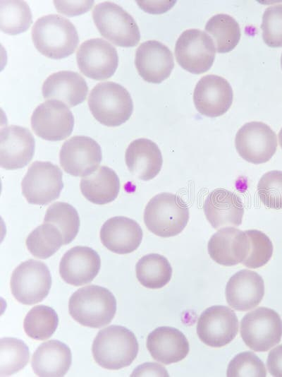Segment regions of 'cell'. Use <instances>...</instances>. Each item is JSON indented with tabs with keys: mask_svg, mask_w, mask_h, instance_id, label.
<instances>
[{
	"mask_svg": "<svg viewBox=\"0 0 282 377\" xmlns=\"http://www.w3.org/2000/svg\"><path fill=\"white\" fill-rule=\"evenodd\" d=\"M31 34L33 44L39 53L53 59L71 55L79 42L74 25L58 14L38 18L32 26Z\"/></svg>",
	"mask_w": 282,
	"mask_h": 377,
	"instance_id": "6da1fadb",
	"label": "cell"
},
{
	"mask_svg": "<svg viewBox=\"0 0 282 377\" xmlns=\"http://www.w3.org/2000/svg\"><path fill=\"white\" fill-rule=\"evenodd\" d=\"M138 349L134 333L121 325H110L99 330L92 346L95 362L110 370L130 366L136 358Z\"/></svg>",
	"mask_w": 282,
	"mask_h": 377,
	"instance_id": "7a4b0ae2",
	"label": "cell"
},
{
	"mask_svg": "<svg viewBox=\"0 0 282 377\" xmlns=\"http://www.w3.org/2000/svg\"><path fill=\"white\" fill-rule=\"evenodd\" d=\"M68 311L71 317L82 325L99 328L113 320L116 312V300L106 288L89 285L70 296Z\"/></svg>",
	"mask_w": 282,
	"mask_h": 377,
	"instance_id": "3957f363",
	"label": "cell"
},
{
	"mask_svg": "<svg viewBox=\"0 0 282 377\" xmlns=\"http://www.w3.org/2000/svg\"><path fill=\"white\" fill-rule=\"evenodd\" d=\"M87 102L94 119L110 127L125 123L133 111L130 92L121 85L111 81L97 84L90 91Z\"/></svg>",
	"mask_w": 282,
	"mask_h": 377,
	"instance_id": "277c9868",
	"label": "cell"
},
{
	"mask_svg": "<svg viewBox=\"0 0 282 377\" xmlns=\"http://www.w3.org/2000/svg\"><path fill=\"white\" fill-rule=\"evenodd\" d=\"M189 208L177 195L161 193L154 196L144 211V222L153 234L171 237L180 234L189 220Z\"/></svg>",
	"mask_w": 282,
	"mask_h": 377,
	"instance_id": "5b68a950",
	"label": "cell"
},
{
	"mask_svg": "<svg viewBox=\"0 0 282 377\" xmlns=\"http://www.w3.org/2000/svg\"><path fill=\"white\" fill-rule=\"evenodd\" d=\"M92 18L102 36L117 46L132 47L140 42V32L135 19L114 2L97 4Z\"/></svg>",
	"mask_w": 282,
	"mask_h": 377,
	"instance_id": "8992f818",
	"label": "cell"
},
{
	"mask_svg": "<svg viewBox=\"0 0 282 377\" xmlns=\"http://www.w3.org/2000/svg\"><path fill=\"white\" fill-rule=\"evenodd\" d=\"M240 335L245 345L253 351L266 352L281 341V318L274 310L259 307L242 318Z\"/></svg>",
	"mask_w": 282,
	"mask_h": 377,
	"instance_id": "52a82bcc",
	"label": "cell"
},
{
	"mask_svg": "<svg viewBox=\"0 0 282 377\" xmlns=\"http://www.w3.org/2000/svg\"><path fill=\"white\" fill-rule=\"evenodd\" d=\"M10 286L13 297L18 302L25 305L37 304L45 299L49 292L50 271L45 263L29 259L14 269Z\"/></svg>",
	"mask_w": 282,
	"mask_h": 377,
	"instance_id": "ba28073f",
	"label": "cell"
},
{
	"mask_svg": "<svg viewBox=\"0 0 282 377\" xmlns=\"http://www.w3.org/2000/svg\"><path fill=\"white\" fill-rule=\"evenodd\" d=\"M21 187L29 203L49 204L60 196L63 188V173L50 162H34L22 180Z\"/></svg>",
	"mask_w": 282,
	"mask_h": 377,
	"instance_id": "9c48e42d",
	"label": "cell"
},
{
	"mask_svg": "<svg viewBox=\"0 0 282 377\" xmlns=\"http://www.w3.org/2000/svg\"><path fill=\"white\" fill-rule=\"evenodd\" d=\"M174 52L177 62L183 69L200 74L212 67L216 49L212 39L205 32L188 29L178 38Z\"/></svg>",
	"mask_w": 282,
	"mask_h": 377,
	"instance_id": "30bf717a",
	"label": "cell"
},
{
	"mask_svg": "<svg viewBox=\"0 0 282 377\" xmlns=\"http://www.w3.org/2000/svg\"><path fill=\"white\" fill-rule=\"evenodd\" d=\"M30 122L32 129L37 136L47 140L58 141L71 134L74 116L63 102L47 100L34 109Z\"/></svg>",
	"mask_w": 282,
	"mask_h": 377,
	"instance_id": "8fae6325",
	"label": "cell"
},
{
	"mask_svg": "<svg viewBox=\"0 0 282 377\" xmlns=\"http://www.w3.org/2000/svg\"><path fill=\"white\" fill-rule=\"evenodd\" d=\"M235 145L243 159L253 164H262L269 161L276 152L277 138L267 124L251 121L238 131Z\"/></svg>",
	"mask_w": 282,
	"mask_h": 377,
	"instance_id": "7c38bea8",
	"label": "cell"
},
{
	"mask_svg": "<svg viewBox=\"0 0 282 377\" xmlns=\"http://www.w3.org/2000/svg\"><path fill=\"white\" fill-rule=\"evenodd\" d=\"M76 60L83 75L97 80L111 78L118 65L116 49L102 38L83 42L77 51Z\"/></svg>",
	"mask_w": 282,
	"mask_h": 377,
	"instance_id": "4fadbf2b",
	"label": "cell"
},
{
	"mask_svg": "<svg viewBox=\"0 0 282 377\" xmlns=\"http://www.w3.org/2000/svg\"><path fill=\"white\" fill-rule=\"evenodd\" d=\"M102 159V148L90 137L75 136L66 140L59 152L63 170L74 176L84 177L94 172Z\"/></svg>",
	"mask_w": 282,
	"mask_h": 377,
	"instance_id": "5bb4252c",
	"label": "cell"
},
{
	"mask_svg": "<svg viewBox=\"0 0 282 377\" xmlns=\"http://www.w3.org/2000/svg\"><path fill=\"white\" fill-rule=\"evenodd\" d=\"M238 332V319L235 312L226 306L207 308L198 318L197 333L200 340L212 347H221L230 343Z\"/></svg>",
	"mask_w": 282,
	"mask_h": 377,
	"instance_id": "9a60e30c",
	"label": "cell"
},
{
	"mask_svg": "<svg viewBox=\"0 0 282 377\" xmlns=\"http://www.w3.org/2000/svg\"><path fill=\"white\" fill-rule=\"evenodd\" d=\"M233 90L223 78L209 74L200 78L193 92V102L202 115L216 117L225 114L233 102Z\"/></svg>",
	"mask_w": 282,
	"mask_h": 377,
	"instance_id": "2e32d148",
	"label": "cell"
},
{
	"mask_svg": "<svg viewBox=\"0 0 282 377\" xmlns=\"http://www.w3.org/2000/svg\"><path fill=\"white\" fill-rule=\"evenodd\" d=\"M35 140L26 128L11 125L0 133V166L6 169L25 167L32 159Z\"/></svg>",
	"mask_w": 282,
	"mask_h": 377,
	"instance_id": "e0dca14e",
	"label": "cell"
},
{
	"mask_svg": "<svg viewBox=\"0 0 282 377\" xmlns=\"http://www.w3.org/2000/svg\"><path fill=\"white\" fill-rule=\"evenodd\" d=\"M135 64L144 80L160 83L171 75L174 60L172 52L165 44L157 40H147L137 47Z\"/></svg>",
	"mask_w": 282,
	"mask_h": 377,
	"instance_id": "ac0fdd59",
	"label": "cell"
},
{
	"mask_svg": "<svg viewBox=\"0 0 282 377\" xmlns=\"http://www.w3.org/2000/svg\"><path fill=\"white\" fill-rule=\"evenodd\" d=\"M101 267L96 251L88 246H75L67 251L59 263V274L66 283L80 286L92 282Z\"/></svg>",
	"mask_w": 282,
	"mask_h": 377,
	"instance_id": "d6986e66",
	"label": "cell"
},
{
	"mask_svg": "<svg viewBox=\"0 0 282 377\" xmlns=\"http://www.w3.org/2000/svg\"><path fill=\"white\" fill-rule=\"evenodd\" d=\"M208 253L217 263L232 266L246 258L250 249V241L245 232L233 227L218 230L208 242Z\"/></svg>",
	"mask_w": 282,
	"mask_h": 377,
	"instance_id": "ffe728a7",
	"label": "cell"
},
{
	"mask_svg": "<svg viewBox=\"0 0 282 377\" xmlns=\"http://www.w3.org/2000/svg\"><path fill=\"white\" fill-rule=\"evenodd\" d=\"M228 305L236 311H246L256 307L264 295V283L256 272L244 269L235 273L226 286Z\"/></svg>",
	"mask_w": 282,
	"mask_h": 377,
	"instance_id": "44dd1931",
	"label": "cell"
},
{
	"mask_svg": "<svg viewBox=\"0 0 282 377\" xmlns=\"http://www.w3.org/2000/svg\"><path fill=\"white\" fill-rule=\"evenodd\" d=\"M142 236L139 224L123 216L109 218L100 229L102 244L118 254H126L135 251L141 244Z\"/></svg>",
	"mask_w": 282,
	"mask_h": 377,
	"instance_id": "7402d4cb",
	"label": "cell"
},
{
	"mask_svg": "<svg viewBox=\"0 0 282 377\" xmlns=\"http://www.w3.org/2000/svg\"><path fill=\"white\" fill-rule=\"evenodd\" d=\"M205 216L214 229L241 225L244 214L243 202L238 196L225 188L213 190L203 205Z\"/></svg>",
	"mask_w": 282,
	"mask_h": 377,
	"instance_id": "603a6c76",
	"label": "cell"
},
{
	"mask_svg": "<svg viewBox=\"0 0 282 377\" xmlns=\"http://www.w3.org/2000/svg\"><path fill=\"white\" fill-rule=\"evenodd\" d=\"M146 345L152 358L165 365L181 361L190 350L184 334L168 326L159 327L152 331L147 336Z\"/></svg>",
	"mask_w": 282,
	"mask_h": 377,
	"instance_id": "cb8c5ba5",
	"label": "cell"
},
{
	"mask_svg": "<svg viewBox=\"0 0 282 377\" xmlns=\"http://www.w3.org/2000/svg\"><path fill=\"white\" fill-rule=\"evenodd\" d=\"M88 86L77 72L61 71L49 76L42 87L43 97L49 100H59L68 107L82 103L86 98Z\"/></svg>",
	"mask_w": 282,
	"mask_h": 377,
	"instance_id": "d4e9b609",
	"label": "cell"
},
{
	"mask_svg": "<svg viewBox=\"0 0 282 377\" xmlns=\"http://www.w3.org/2000/svg\"><path fill=\"white\" fill-rule=\"evenodd\" d=\"M125 160L129 172L143 181L154 178L159 173L163 163L158 145L144 138L135 139L128 145Z\"/></svg>",
	"mask_w": 282,
	"mask_h": 377,
	"instance_id": "484cf974",
	"label": "cell"
},
{
	"mask_svg": "<svg viewBox=\"0 0 282 377\" xmlns=\"http://www.w3.org/2000/svg\"><path fill=\"white\" fill-rule=\"evenodd\" d=\"M72 362L70 348L63 342L51 340L42 343L34 352L31 366L40 377H61L69 370Z\"/></svg>",
	"mask_w": 282,
	"mask_h": 377,
	"instance_id": "4316f807",
	"label": "cell"
},
{
	"mask_svg": "<svg viewBox=\"0 0 282 377\" xmlns=\"http://www.w3.org/2000/svg\"><path fill=\"white\" fill-rule=\"evenodd\" d=\"M80 191L92 203L104 205L114 201L119 192L120 181L117 174L106 166H101L80 181Z\"/></svg>",
	"mask_w": 282,
	"mask_h": 377,
	"instance_id": "83f0119b",
	"label": "cell"
},
{
	"mask_svg": "<svg viewBox=\"0 0 282 377\" xmlns=\"http://www.w3.org/2000/svg\"><path fill=\"white\" fill-rule=\"evenodd\" d=\"M135 271L140 283L153 289L164 287L172 275V268L168 261L158 253L142 256L136 264Z\"/></svg>",
	"mask_w": 282,
	"mask_h": 377,
	"instance_id": "f1b7e54d",
	"label": "cell"
},
{
	"mask_svg": "<svg viewBox=\"0 0 282 377\" xmlns=\"http://www.w3.org/2000/svg\"><path fill=\"white\" fill-rule=\"evenodd\" d=\"M205 30L209 34L219 53H227L233 50L241 36L238 22L226 13L211 17L206 23Z\"/></svg>",
	"mask_w": 282,
	"mask_h": 377,
	"instance_id": "f546056e",
	"label": "cell"
},
{
	"mask_svg": "<svg viewBox=\"0 0 282 377\" xmlns=\"http://www.w3.org/2000/svg\"><path fill=\"white\" fill-rule=\"evenodd\" d=\"M25 244L32 256L46 259L53 256L63 245V239L56 226L44 222L29 234Z\"/></svg>",
	"mask_w": 282,
	"mask_h": 377,
	"instance_id": "4dcf8cb0",
	"label": "cell"
},
{
	"mask_svg": "<svg viewBox=\"0 0 282 377\" xmlns=\"http://www.w3.org/2000/svg\"><path fill=\"white\" fill-rule=\"evenodd\" d=\"M32 23V13L25 1H0V28L4 33L15 35L25 32Z\"/></svg>",
	"mask_w": 282,
	"mask_h": 377,
	"instance_id": "1f68e13d",
	"label": "cell"
},
{
	"mask_svg": "<svg viewBox=\"0 0 282 377\" xmlns=\"http://www.w3.org/2000/svg\"><path fill=\"white\" fill-rule=\"evenodd\" d=\"M59 324L56 312L51 307L38 305L32 307L25 317L23 328L30 337L37 340L49 338Z\"/></svg>",
	"mask_w": 282,
	"mask_h": 377,
	"instance_id": "d6a6232c",
	"label": "cell"
},
{
	"mask_svg": "<svg viewBox=\"0 0 282 377\" xmlns=\"http://www.w3.org/2000/svg\"><path fill=\"white\" fill-rule=\"evenodd\" d=\"M44 222L56 226L61 232L63 245L70 243L77 236L80 217L76 209L68 203L56 202L47 210Z\"/></svg>",
	"mask_w": 282,
	"mask_h": 377,
	"instance_id": "836d02e7",
	"label": "cell"
},
{
	"mask_svg": "<svg viewBox=\"0 0 282 377\" xmlns=\"http://www.w3.org/2000/svg\"><path fill=\"white\" fill-rule=\"evenodd\" d=\"M28 347L14 337L0 340V376H8L23 369L28 363Z\"/></svg>",
	"mask_w": 282,
	"mask_h": 377,
	"instance_id": "e575fe53",
	"label": "cell"
},
{
	"mask_svg": "<svg viewBox=\"0 0 282 377\" xmlns=\"http://www.w3.org/2000/svg\"><path fill=\"white\" fill-rule=\"evenodd\" d=\"M250 241L249 253L243 264L250 268H258L266 264L272 256L273 244L270 239L257 229L245 231Z\"/></svg>",
	"mask_w": 282,
	"mask_h": 377,
	"instance_id": "d590c367",
	"label": "cell"
},
{
	"mask_svg": "<svg viewBox=\"0 0 282 377\" xmlns=\"http://www.w3.org/2000/svg\"><path fill=\"white\" fill-rule=\"evenodd\" d=\"M257 194L266 207L282 209V172L273 170L265 173L258 182Z\"/></svg>",
	"mask_w": 282,
	"mask_h": 377,
	"instance_id": "8d00e7d4",
	"label": "cell"
},
{
	"mask_svg": "<svg viewBox=\"0 0 282 377\" xmlns=\"http://www.w3.org/2000/svg\"><path fill=\"white\" fill-rule=\"evenodd\" d=\"M228 377H265L266 371L263 361L253 352H244L235 355L229 362Z\"/></svg>",
	"mask_w": 282,
	"mask_h": 377,
	"instance_id": "74e56055",
	"label": "cell"
},
{
	"mask_svg": "<svg viewBox=\"0 0 282 377\" xmlns=\"http://www.w3.org/2000/svg\"><path fill=\"white\" fill-rule=\"evenodd\" d=\"M262 38L270 47H282V4L269 6L264 12Z\"/></svg>",
	"mask_w": 282,
	"mask_h": 377,
	"instance_id": "f35d334b",
	"label": "cell"
},
{
	"mask_svg": "<svg viewBox=\"0 0 282 377\" xmlns=\"http://www.w3.org/2000/svg\"><path fill=\"white\" fill-rule=\"evenodd\" d=\"M94 1H54L58 12L68 16H74L87 12Z\"/></svg>",
	"mask_w": 282,
	"mask_h": 377,
	"instance_id": "ab89813d",
	"label": "cell"
},
{
	"mask_svg": "<svg viewBox=\"0 0 282 377\" xmlns=\"http://www.w3.org/2000/svg\"><path fill=\"white\" fill-rule=\"evenodd\" d=\"M266 366L272 376L282 377V345L276 347L269 352Z\"/></svg>",
	"mask_w": 282,
	"mask_h": 377,
	"instance_id": "60d3db41",
	"label": "cell"
},
{
	"mask_svg": "<svg viewBox=\"0 0 282 377\" xmlns=\"http://www.w3.org/2000/svg\"><path fill=\"white\" fill-rule=\"evenodd\" d=\"M131 376H168L166 369L156 363H145L137 366Z\"/></svg>",
	"mask_w": 282,
	"mask_h": 377,
	"instance_id": "b9f144b4",
	"label": "cell"
},
{
	"mask_svg": "<svg viewBox=\"0 0 282 377\" xmlns=\"http://www.w3.org/2000/svg\"><path fill=\"white\" fill-rule=\"evenodd\" d=\"M136 2L137 5L145 11L153 14H159L170 9L171 7L174 4L175 1H136Z\"/></svg>",
	"mask_w": 282,
	"mask_h": 377,
	"instance_id": "7bdbcfd3",
	"label": "cell"
},
{
	"mask_svg": "<svg viewBox=\"0 0 282 377\" xmlns=\"http://www.w3.org/2000/svg\"><path fill=\"white\" fill-rule=\"evenodd\" d=\"M278 141H279V144L282 148V128L280 130L279 133H278Z\"/></svg>",
	"mask_w": 282,
	"mask_h": 377,
	"instance_id": "ee69618b",
	"label": "cell"
},
{
	"mask_svg": "<svg viewBox=\"0 0 282 377\" xmlns=\"http://www.w3.org/2000/svg\"><path fill=\"white\" fill-rule=\"evenodd\" d=\"M281 68H282V54H281Z\"/></svg>",
	"mask_w": 282,
	"mask_h": 377,
	"instance_id": "f6af8a7d",
	"label": "cell"
}]
</instances>
